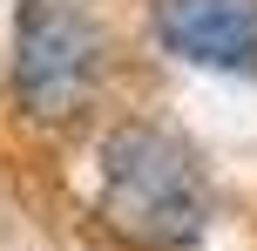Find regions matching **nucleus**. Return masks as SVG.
Segmentation results:
<instances>
[{
    "instance_id": "nucleus-2",
    "label": "nucleus",
    "mask_w": 257,
    "mask_h": 251,
    "mask_svg": "<svg viewBox=\"0 0 257 251\" xmlns=\"http://www.w3.org/2000/svg\"><path fill=\"white\" fill-rule=\"evenodd\" d=\"M108 41L81 0H21L14 27V102L34 122H68L95 102Z\"/></svg>"
},
{
    "instance_id": "nucleus-1",
    "label": "nucleus",
    "mask_w": 257,
    "mask_h": 251,
    "mask_svg": "<svg viewBox=\"0 0 257 251\" xmlns=\"http://www.w3.org/2000/svg\"><path fill=\"white\" fill-rule=\"evenodd\" d=\"M102 204L108 231L136 251H190L210 231V170L196 143L169 122H115L102 136Z\"/></svg>"
},
{
    "instance_id": "nucleus-3",
    "label": "nucleus",
    "mask_w": 257,
    "mask_h": 251,
    "mask_svg": "<svg viewBox=\"0 0 257 251\" xmlns=\"http://www.w3.org/2000/svg\"><path fill=\"white\" fill-rule=\"evenodd\" d=\"M149 34L203 75H257V0H149Z\"/></svg>"
}]
</instances>
